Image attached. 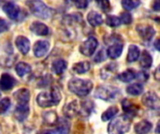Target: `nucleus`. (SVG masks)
Wrapping results in <instances>:
<instances>
[{
    "mask_svg": "<svg viewBox=\"0 0 160 134\" xmlns=\"http://www.w3.org/2000/svg\"><path fill=\"white\" fill-rule=\"evenodd\" d=\"M120 20H121V22H123L125 24H129L132 22V16L128 12H124L121 14Z\"/></svg>",
    "mask_w": 160,
    "mask_h": 134,
    "instance_id": "f704fd0d",
    "label": "nucleus"
},
{
    "mask_svg": "<svg viewBox=\"0 0 160 134\" xmlns=\"http://www.w3.org/2000/svg\"><path fill=\"white\" fill-rule=\"evenodd\" d=\"M9 26H8V23L2 18H0V34L2 33H5L8 30Z\"/></svg>",
    "mask_w": 160,
    "mask_h": 134,
    "instance_id": "e433bc0d",
    "label": "nucleus"
},
{
    "mask_svg": "<svg viewBox=\"0 0 160 134\" xmlns=\"http://www.w3.org/2000/svg\"><path fill=\"white\" fill-rule=\"evenodd\" d=\"M152 63H153V58H152L151 54L147 50L142 51L141 58H140L141 66L144 69H148L152 66Z\"/></svg>",
    "mask_w": 160,
    "mask_h": 134,
    "instance_id": "b1692460",
    "label": "nucleus"
},
{
    "mask_svg": "<svg viewBox=\"0 0 160 134\" xmlns=\"http://www.w3.org/2000/svg\"><path fill=\"white\" fill-rule=\"evenodd\" d=\"M98 46V42L97 40V38L94 37V36H90L88 39H86L81 45V47H80V52L82 55H84V56L90 57V56H92L95 53Z\"/></svg>",
    "mask_w": 160,
    "mask_h": 134,
    "instance_id": "423d86ee",
    "label": "nucleus"
},
{
    "mask_svg": "<svg viewBox=\"0 0 160 134\" xmlns=\"http://www.w3.org/2000/svg\"><path fill=\"white\" fill-rule=\"evenodd\" d=\"M75 1V5L78 8L83 9L86 8L88 7V4L90 2V0H74Z\"/></svg>",
    "mask_w": 160,
    "mask_h": 134,
    "instance_id": "c9c22d12",
    "label": "nucleus"
},
{
    "mask_svg": "<svg viewBox=\"0 0 160 134\" xmlns=\"http://www.w3.org/2000/svg\"><path fill=\"white\" fill-rule=\"evenodd\" d=\"M142 104L150 108V109H154V110H158L160 107V101L158 95L154 92V91H148L146 92L142 99Z\"/></svg>",
    "mask_w": 160,
    "mask_h": 134,
    "instance_id": "0eeeda50",
    "label": "nucleus"
},
{
    "mask_svg": "<svg viewBox=\"0 0 160 134\" xmlns=\"http://www.w3.org/2000/svg\"><path fill=\"white\" fill-rule=\"evenodd\" d=\"M152 128L153 126L148 120H142L138 124H136L135 132L137 134H148L151 132Z\"/></svg>",
    "mask_w": 160,
    "mask_h": 134,
    "instance_id": "412c9836",
    "label": "nucleus"
},
{
    "mask_svg": "<svg viewBox=\"0 0 160 134\" xmlns=\"http://www.w3.org/2000/svg\"><path fill=\"white\" fill-rule=\"evenodd\" d=\"M136 29L140 36L145 41H150L156 35L155 28L148 24H139Z\"/></svg>",
    "mask_w": 160,
    "mask_h": 134,
    "instance_id": "6e6552de",
    "label": "nucleus"
},
{
    "mask_svg": "<svg viewBox=\"0 0 160 134\" xmlns=\"http://www.w3.org/2000/svg\"><path fill=\"white\" fill-rule=\"evenodd\" d=\"M131 120L127 115L120 116L113 119L108 126L109 134H126L130 129Z\"/></svg>",
    "mask_w": 160,
    "mask_h": 134,
    "instance_id": "7ed1b4c3",
    "label": "nucleus"
},
{
    "mask_svg": "<svg viewBox=\"0 0 160 134\" xmlns=\"http://www.w3.org/2000/svg\"><path fill=\"white\" fill-rule=\"evenodd\" d=\"M26 5L33 15L38 18L47 20L52 14V10L41 0H29L26 2Z\"/></svg>",
    "mask_w": 160,
    "mask_h": 134,
    "instance_id": "20e7f679",
    "label": "nucleus"
},
{
    "mask_svg": "<svg viewBox=\"0 0 160 134\" xmlns=\"http://www.w3.org/2000/svg\"><path fill=\"white\" fill-rule=\"evenodd\" d=\"M61 101V93L55 87L49 91H42L37 97V103L40 107L47 108L52 105H57Z\"/></svg>",
    "mask_w": 160,
    "mask_h": 134,
    "instance_id": "f257e3e1",
    "label": "nucleus"
},
{
    "mask_svg": "<svg viewBox=\"0 0 160 134\" xmlns=\"http://www.w3.org/2000/svg\"><path fill=\"white\" fill-rule=\"evenodd\" d=\"M3 11L11 20H17L20 16V7L12 2H7L2 7Z\"/></svg>",
    "mask_w": 160,
    "mask_h": 134,
    "instance_id": "1a4fd4ad",
    "label": "nucleus"
},
{
    "mask_svg": "<svg viewBox=\"0 0 160 134\" xmlns=\"http://www.w3.org/2000/svg\"><path fill=\"white\" fill-rule=\"evenodd\" d=\"M55 126H56L55 131L58 134H68L70 131V123L66 118L58 119Z\"/></svg>",
    "mask_w": 160,
    "mask_h": 134,
    "instance_id": "a211bd4d",
    "label": "nucleus"
},
{
    "mask_svg": "<svg viewBox=\"0 0 160 134\" xmlns=\"http://www.w3.org/2000/svg\"><path fill=\"white\" fill-rule=\"evenodd\" d=\"M135 76H136V74L133 70H127V71L123 72L122 74H120L118 76V78L122 82L128 83V82H131L132 80H134Z\"/></svg>",
    "mask_w": 160,
    "mask_h": 134,
    "instance_id": "c756f323",
    "label": "nucleus"
},
{
    "mask_svg": "<svg viewBox=\"0 0 160 134\" xmlns=\"http://www.w3.org/2000/svg\"><path fill=\"white\" fill-rule=\"evenodd\" d=\"M117 114H118V108H117V106H112V107L108 108V109L102 114L101 119H102L103 121L111 120V119H112Z\"/></svg>",
    "mask_w": 160,
    "mask_h": 134,
    "instance_id": "c85d7f7f",
    "label": "nucleus"
},
{
    "mask_svg": "<svg viewBox=\"0 0 160 134\" xmlns=\"http://www.w3.org/2000/svg\"><path fill=\"white\" fill-rule=\"evenodd\" d=\"M119 94V90L116 88L111 87V86H101L98 87L97 90L95 95L96 97L105 100V101H112L117 98V95Z\"/></svg>",
    "mask_w": 160,
    "mask_h": 134,
    "instance_id": "39448f33",
    "label": "nucleus"
},
{
    "mask_svg": "<svg viewBox=\"0 0 160 134\" xmlns=\"http://www.w3.org/2000/svg\"><path fill=\"white\" fill-rule=\"evenodd\" d=\"M64 115L68 118H75L80 114V104L77 101H73L68 104H66L63 108Z\"/></svg>",
    "mask_w": 160,
    "mask_h": 134,
    "instance_id": "9b49d317",
    "label": "nucleus"
},
{
    "mask_svg": "<svg viewBox=\"0 0 160 134\" xmlns=\"http://www.w3.org/2000/svg\"><path fill=\"white\" fill-rule=\"evenodd\" d=\"M68 90L79 97H85L92 91L93 83L87 79L73 78L68 82Z\"/></svg>",
    "mask_w": 160,
    "mask_h": 134,
    "instance_id": "f03ea898",
    "label": "nucleus"
},
{
    "mask_svg": "<svg viewBox=\"0 0 160 134\" xmlns=\"http://www.w3.org/2000/svg\"><path fill=\"white\" fill-rule=\"evenodd\" d=\"M68 67V63L63 59H58L52 62V70L55 75H61L65 72Z\"/></svg>",
    "mask_w": 160,
    "mask_h": 134,
    "instance_id": "6ab92c4d",
    "label": "nucleus"
},
{
    "mask_svg": "<svg viewBox=\"0 0 160 134\" xmlns=\"http://www.w3.org/2000/svg\"><path fill=\"white\" fill-rule=\"evenodd\" d=\"M15 44H16V47L18 48L19 51L22 54L25 55L28 53V51L30 49V41L27 37L19 35L15 40Z\"/></svg>",
    "mask_w": 160,
    "mask_h": 134,
    "instance_id": "ddd939ff",
    "label": "nucleus"
},
{
    "mask_svg": "<svg viewBox=\"0 0 160 134\" xmlns=\"http://www.w3.org/2000/svg\"><path fill=\"white\" fill-rule=\"evenodd\" d=\"M124 45L122 43H114L107 49V56L111 59H117L123 51Z\"/></svg>",
    "mask_w": 160,
    "mask_h": 134,
    "instance_id": "dca6fc26",
    "label": "nucleus"
},
{
    "mask_svg": "<svg viewBox=\"0 0 160 134\" xmlns=\"http://www.w3.org/2000/svg\"><path fill=\"white\" fill-rule=\"evenodd\" d=\"M30 30L38 35H48L50 29L47 25L39 21H34L30 24Z\"/></svg>",
    "mask_w": 160,
    "mask_h": 134,
    "instance_id": "2eb2a0df",
    "label": "nucleus"
},
{
    "mask_svg": "<svg viewBox=\"0 0 160 134\" xmlns=\"http://www.w3.org/2000/svg\"><path fill=\"white\" fill-rule=\"evenodd\" d=\"M87 21L92 26H99L103 23L102 16L97 11H90L87 15Z\"/></svg>",
    "mask_w": 160,
    "mask_h": 134,
    "instance_id": "4be33fe9",
    "label": "nucleus"
},
{
    "mask_svg": "<svg viewBox=\"0 0 160 134\" xmlns=\"http://www.w3.org/2000/svg\"><path fill=\"white\" fill-rule=\"evenodd\" d=\"M11 102L9 98H3L0 100V114H5L10 107Z\"/></svg>",
    "mask_w": 160,
    "mask_h": 134,
    "instance_id": "473e14b6",
    "label": "nucleus"
},
{
    "mask_svg": "<svg viewBox=\"0 0 160 134\" xmlns=\"http://www.w3.org/2000/svg\"><path fill=\"white\" fill-rule=\"evenodd\" d=\"M0 97H1V92H0Z\"/></svg>",
    "mask_w": 160,
    "mask_h": 134,
    "instance_id": "79ce46f5",
    "label": "nucleus"
},
{
    "mask_svg": "<svg viewBox=\"0 0 160 134\" xmlns=\"http://www.w3.org/2000/svg\"><path fill=\"white\" fill-rule=\"evenodd\" d=\"M50 49V43L46 40H38L35 43L33 51L36 57L41 58L45 56Z\"/></svg>",
    "mask_w": 160,
    "mask_h": 134,
    "instance_id": "9d476101",
    "label": "nucleus"
},
{
    "mask_svg": "<svg viewBox=\"0 0 160 134\" xmlns=\"http://www.w3.org/2000/svg\"><path fill=\"white\" fill-rule=\"evenodd\" d=\"M106 23L110 27H117L122 22H121V20H120L119 17L113 16V15H108L107 16V19H106Z\"/></svg>",
    "mask_w": 160,
    "mask_h": 134,
    "instance_id": "2f4dec72",
    "label": "nucleus"
},
{
    "mask_svg": "<svg viewBox=\"0 0 160 134\" xmlns=\"http://www.w3.org/2000/svg\"><path fill=\"white\" fill-rule=\"evenodd\" d=\"M122 107H123V110L126 112L127 116H136V114L138 113V110H139V107L136 106L134 104H132L131 102H129L128 100L125 99L123 102H122Z\"/></svg>",
    "mask_w": 160,
    "mask_h": 134,
    "instance_id": "aec40b11",
    "label": "nucleus"
},
{
    "mask_svg": "<svg viewBox=\"0 0 160 134\" xmlns=\"http://www.w3.org/2000/svg\"><path fill=\"white\" fill-rule=\"evenodd\" d=\"M38 134H53V132L51 131H43V132H40Z\"/></svg>",
    "mask_w": 160,
    "mask_h": 134,
    "instance_id": "ea45409f",
    "label": "nucleus"
},
{
    "mask_svg": "<svg viewBox=\"0 0 160 134\" xmlns=\"http://www.w3.org/2000/svg\"><path fill=\"white\" fill-rule=\"evenodd\" d=\"M127 92H128V94L132 95V96L141 95L143 92V86L140 83L131 84L130 86H128L127 88Z\"/></svg>",
    "mask_w": 160,
    "mask_h": 134,
    "instance_id": "a878e982",
    "label": "nucleus"
},
{
    "mask_svg": "<svg viewBox=\"0 0 160 134\" xmlns=\"http://www.w3.org/2000/svg\"><path fill=\"white\" fill-rule=\"evenodd\" d=\"M14 97L19 104H28L30 100V91L27 89H20L14 93Z\"/></svg>",
    "mask_w": 160,
    "mask_h": 134,
    "instance_id": "f3484780",
    "label": "nucleus"
},
{
    "mask_svg": "<svg viewBox=\"0 0 160 134\" xmlns=\"http://www.w3.org/2000/svg\"><path fill=\"white\" fill-rule=\"evenodd\" d=\"M141 55V51L140 49L136 46V45H130L129 49H128V57L127 60L128 62H134L137 60H139Z\"/></svg>",
    "mask_w": 160,
    "mask_h": 134,
    "instance_id": "5701e85b",
    "label": "nucleus"
},
{
    "mask_svg": "<svg viewBox=\"0 0 160 134\" xmlns=\"http://www.w3.org/2000/svg\"><path fill=\"white\" fill-rule=\"evenodd\" d=\"M15 70H16V73L18 74L19 76L22 77L24 76L25 75L29 74L31 72V66L26 63V62H19L16 64V67H15Z\"/></svg>",
    "mask_w": 160,
    "mask_h": 134,
    "instance_id": "393cba45",
    "label": "nucleus"
},
{
    "mask_svg": "<svg viewBox=\"0 0 160 134\" xmlns=\"http://www.w3.org/2000/svg\"><path fill=\"white\" fill-rule=\"evenodd\" d=\"M90 67H91L90 62H81L75 63L73 65V70L77 74H84L87 71H89Z\"/></svg>",
    "mask_w": 160,
    "mask_h": 134,
    "instance_id": "bb28decb",
    "label": "nucleus"
},
{
    "mask_svg": "<svg viewBox=\"0 0 160 134\" xmlns=\"http://www.w3.org/2000/svg\"><path fill=\"white\" fill-rule=\"evenodd\" d=\"M43 120H44L45 124H47V125H55L58 120L57 115L53 111L46 112L43 114Z\"/></svg>",
    "mask_w": 160,
    "mask_h": 134,
    "instance_id": "cd10ccee",
    "label": "nucleus"
},
{
    "mask_svg": "<svg viewBox=\"0 0 160 134\" xmlns=\"http://www.w3.org/2000/svg\"><path fill=\"white\" fill-rule=\"evenodd\" d=\"M158 42H159V40L158 39V40L156 41V43H155V47L157 48V49H158V50H159V48H158Z\"/></svg>",
    "mask_w": 160,
    "mask_h": 134,
    "instance_id": "a19ab883",
    "label": "nucleus"
},
{
    "mask_svg": "<svg viewBox=\"0 0 160 134\" xmlns=\"http://www.w3.org/2000/svg\"><path fill=\"white\" fill-rule=\"evenodd\" d=\"M15 83V78L8 74H3L0 77V89L4 91L11 90L14 87Z\"/></svg>",
    "mask_w": 160,
    "mask_h": 134,
    "instance_id": "f8f14e48",
    "label": "nucleus"
},
{
    "mask_svg": "<svg viewBox=\"0 0 160 134\" xmlns=\"http://www.w3.org/2000/svg\"><path fill=\"white\" fill-rule=\"evenodd\" d=\"M135 78L139 79L140 81H145L148 79V74L145 72H139L138 74H136Z\"/></svg>",
    "mask_w": 160,
    "mask_h": 134,
    "instance_id": "58836bf2",
    "label": "nucleus"
},
{
    "mask_svg": "<svg viewBox=\"0 0 160 134\" xmlns=\"http://www.w3.org/2000/svg\"><path fill=\"white\" fill-rule=\"evenodd\" d=\"M29 115V106L27 104H18V106L16 107L15 111H14V118H16V120L22 122L23 120H25L27 118Z\"/></svg>",
    "mask_w": 160,
    "mask_h": 134,
    "instance_id": "4468645a",
    "label": "nucleus"
},
{
    "mask_svg": "<svg viewBox=\"0 0 160 134\" xmlns=\"http://www.w3.org/2000/svg\"><path fill=\"white\" fill-rule=\"evenodd\" d=\"M105 55H104V51H103V49H101V50H99L98 52V54H97V56L95 57V62H103L104 60H105Z\"/></svg>",
    "mask_w": 160,
    "mask_h": 134,
    "instance_id": "4c0bfd02",
    "label": "nucleus"
},
{
    "mask_svg": "<svg viewBox=\"0 0 160 134\" xmlns=\"http://www.w3.org/2000/svg\"><path fill=\"white\" fill-rule=\"evenodd\" d=\"M121 4L126 10H132L141 5V0H122Z\"/></svg>",
    "mask_w": 160,
    "mask_h": 134,
    "instance_id": "7c9ffc66",
    "label": "nucleus"
},
{
    "mask_svg": "<svg viewBox=\"0 0 160 134\" xmlns=\"http://www.w3.org/2000/svg\"><path fill=\"white\" fill-rule=\"evenodd\" d=\"M99 8L104 12H109L111 10V4L109 0H96Z\"/></svg>",
    "mask_w": 160,
    "mask_h": 134,
    "instance_id": "72a5a7b5",
    "label": "nucleus"
}]
</instances>
